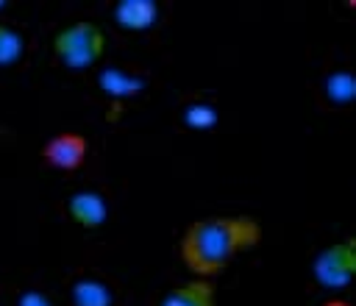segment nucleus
Returning <instances> with one entry per match:
<instances>
[{
	"label": "nucleus",
	"mask_w": 356,
	"mask_h": 306,
	"mask_svg": "<svg viewBox=\"0 0 356 306\" xmlns=\"http://www.w3.org/2000/svg\"><path fill=\"white\" fill-rule=\"evenodd\" d=\"M184 120H186L189 128H211L217 122V111L211 106H206V103H195V106L186 108Z\"/></svg>",
	"instance_id": "12"
},
{
	"label": "nucleus",
	"mask_w": 356,
	"mask_h": 306,
	"mask_svg": "<svg viewBox=\"0 0 356 306\" xmlns=\"http://www.w3.org/2000/svg\"><path fill=\"white\" fill-rule=\"evenodd\" d=\"M67 209H70V217H72L78 225H83V228H97V225H103L106 217H108V203H106V198L97 195V192H89V189L72 195L70 203H67Z\"/></svg>",
	"instance_id": "5"
},
{
	"label": "nucleus",
	"mask_w": 356,
	"mask_h": 306,
	"mask_svg": "<svg viewBox=\"0 0 356 306\" xmlns=\"http://www.w3.org/2000/svg\"><path fill=\"white\" fill-rule=\"evenodd\" d=\"M25 45H22V36L8 28V25H0V67H8L14 61H19Z\"/></svg>",
	"instance_id": "9"
},
{
	"label": "nucleus",
	"mask_w": 356,
	"mask_h": 306,
	"mask_svg": "<svg viewBox=\"0 0 356 306\" xmlns=\"http://www.w3.org/2000/svg\"><path fill=\"white\" fill-rule=\"evenodd\" d=\"M259 236V225L248 217H211L186 228L181 256L195 275H214L225 270L239 250L256 245Z\"/></svg>",
	"instance_id": "1"
},
{
	"label": "nucleus",
	"mask_w": 356,
	"mask_h": 306,
	"mask_svg": "<svg viewBox=\"0 0 356 306\" xmlns=\"http://www.w3.org/2000/svg\"><path fill=\"white\" fill-rule=\"evenodd\" d=\"M100 86H103L108 95H128V92L139 89L142 81H136L134 75H125V72H120V70H106V72L100 75Z\"/></svg>",
	"instance_id": "10"
},
{
	"label": "nucleus",
	"mask_w": 356,
	"mask_h": 306,
	"mask_svg": "<svg viewBox=\"0 0 356 306\" xmlns=\"http://www.w3.org/2000/svg\"><path fill=\"white\" fill-rule=\"evenodd\" d=\"M106 47V36L92 22H72L56 33V56L70 70H86L92 67Z\"/></svg>",
	"instance_id": "2"
},
{
	"label": "nucleus",
	"mask_w": 356,
	"mask_h": 306,
	"mask_svg": "<svg viewBox=\"0 0 356 306\" xmlns=\"http://www.w3.org/2000/svg\"><path fill=\"white\" fill-rule=\"evenodd\" d=\"M19 306H50V300L44 295H39V292H28V295H22Z\"/></svg>",
	"instance_id": "13"
},
{
	"label": "nucleus",
	"mask_w": 356,
	"mask_h": 306,
	"mask_svg": "<svg viewBox=\"0 0 356 306\" xmlns=\"http://www.w3.org/2000/svg\"><path fill=\"white\" fill-rule=\"evenodd\" d=\"M159 8L153 0H120L114 8V19L128 31H145L156 22Z\"/></svg>",
	"instance_id": "6"
},
{
	"label": "nucleus",
	"mask_w": 356,
	"mask_h": 306,
	"mask_svg": "<svg viewBox=\"0 0 356 306\" xmlns=\"http://www.w3.org/2000/svg\"><path fill=\"white\" fill-rule=\"evenodd\" d=\"M72 303L75 306H111V292L106 284L95 278H81L72 287Z\"/></svg>",
	"instance_id": "8"
},
{
	"label": "nucleus",
	"mask_w": 356,
	"mask_h": 306,
	"mask_svg": "<svg viewBox=\"0 0 356 306\" xmlns=\"http://www.w3.org/2000/svg\"><path fill=\"white\" fill-rule=\"evenodd\" d=\"M44 159L56 170H75L86 159V139L81 134H56L44 145Z\"/></svg>",
	"instance_id": "4"
},
{
	"label": "nucleus",
	"mask_w": 356,
	"mask_h": 306,
	"mask_svg": "<svg viewBox=\"0 0 356 306\" xmlns=\"http://www.w3.org/2000/svg\"><path fill=\"white\" fill-rule=\"evenodd\" d=\"M161 306H214V289L209 281L195 278L164 295Z\"/></svg>",
	"instance_id": "7"
},
{
	"label": "nucleus",
	"mask_w": 356,
	"mask_h": 306,
	"mask_svg": "<svg viewBox=\"0 0 356 306\" xmlns=\"http://www.w3.org/2000/svg\"><path fill=\"white\" fill-rule=\"evenodd\" d=\"M353 273H356V245L353 242L331 245L314 259V278L328 289L348 287Z\"/></svg>",
	"instance_id": "3"
},
{
	"label": "nucleus",
	"mask_w": 356,
	"mask_h": 306,
	"mask_svg": "<svg viewBox=\"0 0 356 306\" xmlns=\"http://www.w3.org/2000/svg\"><path fill=\"white\" fill-rule=\"evenodd\" d=\"M328 95H331L337 103L353 100V97H356V81H353V75H348V72H334V75H328Z\"/></svg>",
	"instance_id": "11"
},
{
	"label": "nucleus",
	"mask_w": 356,
	"mask_h": 306,
	"mask_svg": "<svg viewBox=\"0 0 356 306\" xmlns=\"http://www.w3.org/2000/svg\"><path fill=\"white\" fill-rule=\"evenodd\" d=\"M325 306H348V303H345V300H328Z\"/></svg>",
	"instance_id": "14"
}]
</instances>
